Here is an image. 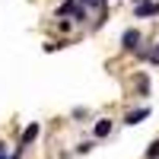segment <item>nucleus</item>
I'll return each mask as SVG.
<instances>
[{"mask_svg": "<svg viewBox=\"0 0 159 159\" xmlns=\"http://www.w3.org/2000/svg\"><path fill=\"white\" fill-rule=\"evenodd\" d=\"M57 16H80V19H86V10H83V3H64V7H57Z\"/></svg>", "mask_w": 159, "mask_h": 159, "instance_id": "nucleus-1", "label": "nucleus"}, {"mask_svg": "<svg viewBox=\"0 0 159 159\" xmlns=\"http://www.w3.org/2000/svg\"><path fill=\"white\" fill-rule=\"evenodd\" d=\"M134 13H137V16H156V13H159V3H147V0H140V3L134 7Z\"/></svg>", "mask_w": 159, "mask_h": 159, "instance_id": "nucleus-2", "label": "nucleus"}, {"mask_svg": "<svg viewBox=\"0 0 159 159\" xmlns=\"http://www.w3.org/2000/svg\"><path fill=\"white\" fill-rule=\"evenodd\" d=\"M121 42H124V48H130V51H134V48L140 45V32H137V29H127V32L121 35Z\"/></svg>", "mask_w": 159, "mask_h": 159, "instance_id": "nucleus-3", "label": "nucleus"}, {"mask_svg": "<svg viewBox=\"0 0 159 159\" xmlns=\"http://www.w3.org/2000/svg\"><path fill=\"white\" fill-rule=\"evenodd\" d=\"M147 115H150V108H137V111H130V115L124 118V121H127V124H140Z\"/></svg>", "mask_w": 159, "mask_h": 159, "instance_id": "nucleus-4", "label": "nucleus"}, {"mask_svg": "<svg viewBox=\"0 0 159 159\" xmlns=\"http://www.w3.org/2000/svg\"><path fill=\"white\" fill-rule=\"evenodd\" d=\"M35 137H38V124H29V127L22 130V143H32Z\"/></svg>", "mask_w": 159, "mask_h": 159, "instance_id": "nucleus-5", "label": "nucleus"}, {"mask_svg": "<svg viewBox=\"0 0 159 159\" xmlns=\"http://www.w3.org/2000/svg\"><path fill=\"white\" fill-rule=\"evenodd\" d=\"M105 134H111V121H99L96 124V137H105Z\"/></svg>", "mask_w": 159, "mask_h": 159, "instance_id": "nucleus-6", "label": "nucleus"}, {"mask_svg": "<svg viewBox=\"0 0 159 159\" xmlns=\"http://www.w3.org/2000/svg\"><path fill=\"white\" fill-rule=\"evenodd\" d=\"M147 156H150V159H159V140H153V143H150V150H147Z\"/></svg>", "mask_w": 159, "mask_h": 159, "instance_id": "nucleus-7", "label": "nucleus"}, {"mask_svg": "<svg viewBox=\"0 0 159 159\" xmlns=\"http://www.w3.org/2000/svg\"><path fill=\"white\" fill-rule=\"evenodd\" d=\"M76 3H89V7H99V0H76Z\"/></svg>", "mask_w": 159, "mask_h": 159, "instance_id": "nucleus-8", "label": "nucleus"}, {"mask_svg": "<svg viewBox=\"0 0 159 159\" xmlns=\"http://www.w3.org/2000/svg\"><path fill=\"white\" fill-rule=\"evenodd\" d=\"M0 159H10V156H3V153H0Z\"/></svg>", "mask_w": 159, "mask_h": 159, "instance_id": "nucleus-9", "label": "nucleus"}]
</instances>
